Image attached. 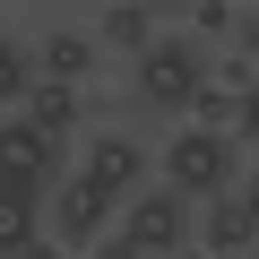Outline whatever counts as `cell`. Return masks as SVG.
Masks as SVG:
<instances>
[{
    "instance_id": "30bf717a",
    "label": "cell",
    "mask_w": 259,
    "mask_h": 259,
    "mask_svg": "<svg viewBox=\"0 0 259 259\" xmlns=\"http://www.w3.org/2000/svg\"><path fill=\"white\" fill-rule=\"evenodd\" d=\"M95 35H104V52H130V61H139L164 35V18L147 9V0H104V9H95Z\"/></svg>"
},
{
    "instance_id": "ffe728a7",
    "label": "cell",
    "mask_w": 259,
    "mask_h": 259,
    "mask_svg": "<svg viewBox=\"0 0 259 259\" xmlns=\"http://www.w3.org/2000/svg\"><path fill=\"white\" fill-rule=\"evenodd\" d=\"M0 259H18V250H0Z\"/></svg>"
},
{
    "instance_id": "ac0fdd59",
    "label": "cell",
    "mask_w": 259,
    "mask_h": 259,
    "mask_svg": "<svg viewBox=\"0 0 259 259\" xmlns=\"http://www.w3.org/2000/svg\"><path fill=\"white\" fill-rule=\"evenodd\" d=\"M199 259H250V250H199Z\"/></svg>"
},
{
    "instance_id": "44dd1931",
    "label": "cell",
    "mask_w": 259,
    "mask_h": 259,
    "mask_svg": "<svg viewBox=\"0 0 259 259\" xmlns=\"http://www.w3.org/2000/svg\"><path fill=\"white\" fill-rule=\"evenodd\" d=\"M95 9H104V0H95Z\"/></svg>"
},
{
    "instance_id": "ba28073f",
    "label": "cell",
    "mask_w": 259,
    "mask_h": 259,
    "mask_svg": "<svg viewBox=\"0 0 259 259\" xmlns=\"http://www.w3.org/2000/svg\"><path fill=\"white\" fill-rule=\"evenodd\" d=\"M18 112H26L35 130H52V139H78V130H87V112H95V104H87V87H69V78H35Z\"/></svg>"
},
{
    "instance_id": "52a82bcc",
    "label": "cell",
    "mask_w": 259,
    "mask_h": 259,
    "mask_svg": "<svg viewBox=\"0 0 259 259\" xmlns=\"http://www.w3.org/2000/svg\"><path fill=\"white\" fill-rule=\"evenodd\" d=\"M35 61H44V78L95 87V78H104V35H95V26H52V35L35 44Z\"/></svg>"
},
{
    "instance_id": "9a60e30c",
    "label": "cell",
    "mask_w": 259,
    "mask_h": 259,
    "mask_svg": "<svg viewBox=\"0 0 259 259\" xmlns=\"http://www.w3.org/2000/svg\"><path fill=\"white\" fill-rule=\"evenodd\" d=\"M87 259H147V250H139V242H130V233H121V225H112V233H104V242H95V250H87Z\"/></svg>"
},
{
    "instance_id": "e0dca14e",
    "label": "cell",
    "mask_w": 259,
    "mask_h": 259,
    "mask_svg": "<svg viewBox=\"0 0 259 259\" xmlns=\"http://www.w3.org/2000/svg\"><path fill=\"white\" fill-rule=\"evenodd\" d=\"M147 9H156V18H190L199 0H147Z\"/></svg>"
},
{
    "instance_id": "7c38bea8",
    "label": "cell",
    "mask_w": 259,
    "mask_h": 259,
    "mask_svg": "<svg viewBox=\"0 0 259 259\" xmlns=\"http://www.w3.org/2000/svg\"><path fill=\"white\" fill-rule=\"evenodd\" d=\"M35 78H44V61H35L26 44H9V35H0V112H18Z\"/></svg>"
},
{
    "instance_id": "277c9868",
    "label": "cell",
    "mask_w": 259,
    "mask_h": 259,
    "mask_svg": "<svg viewBox=\"0 0 259 259\" xmlns=\"http://www.w3.org/2000/svg\"><path fill=\"white\" fill-rule=\"evenodd\" d=\"M44 199H52V216H44V225H52V233H61L69 250H95V242L112 233V207H121V199H112L104 182H87L78 164H69V173H61V182H52Z\"/></svg>"
},
{
    "instance_id": "3957f363",
    "label": "cell",
    "mask_w": 259,
    "mask_h": 259,
    "mask_svg": "<svg viewBox=\"0 0 259 259\" xmlns=\"http://www.w3.org/2000/svg\"><path fill=\"white\" fill-rule=\"evenodd\" d=\"M190 216H199V207H190L173 182H147V190L121 199V233L139 242L147 259H156V250H190Z\"/></svg>"
},
{
    "instance_id": "9c48e42d",
    "label": "cell",
    "mask_w": 259,
    "mask_h": 259,
    "mask_svg": "<svg viewBox=\"0 0 259 259\" xmlns=\"http://www.w3.org/2000/svg\"><path fill=\"white\" fill-rule=\"evenodd\" d=\"M190 233H199V250H259V233H250V207H242V190H216V199H199Z\"/></svg>"
},
{
    "instance_id": "5bb4252c",
    "label": "cell",
    "mask_w": 259,
    "mask_h": 259,
    "mask_svg": "<svg viewBox=\"0 0 259 259\" xmlns=\"http://www.w3.org/2000/svg\"><path fill=\"white\" fill-rule=\"evenodd\" d=\"M233 139H250V147H259V69H250V87H242V112H233Z\"/></svg>"
},
{
    "instance_id": "2e32d148",
    "label": "cell",
    "mask_w": 259,
    "mask_h": 259,
    "mask_svg": "<svg viewBox=\"0 0 259 259\" xmlns=\"http://www.w3.org/2000/svg\"><path fill=\"white\" fill-rule=\"evenodd\" d=\"M233 190H242V207H250V233H259V173H242Z\"/></svg>"
},
{
    "instance_id": "7a4b0ae2",
    "label": "cell",
    "mask_w": 259,
    "mask_h": 259,
    "mask_svg": "<svg viewBox=\"0 0 259 259\" xmlns=\"http://www.w3.org/2000/svg\"><path fill=\"white\" fill-rule=\"evenodd\" d=\"M199 87H207V52H199V35H190V26H182V35H156L139 61H130V104H139V112L190 121Z\"/></svg>"
},
{
    "instance_id": "4fadbf2b",
    "label": "cell",
    "mask_w": 259,
    "mask_h": 259,
    "mask_svg": "<svg viewBox=\"0 0 259 259\" xmlns=\"http://www.w3.org/2000/svg\"><path fill=\"white\" fill-rule=\"evenodd\" d=\"M233 52L259 61V0H242V9H233Z\"/></svg>"
},
{
    "instance_id": "d6986e66",
    "label": "cell",
    "mask_w": 259,
    "mask_h": 259,
    "mask_svg": "<svg viewBox=\"0 0 259 259\" xmlns=\"http://www.w3.org/2000/svg\"><path fill=\"white\" fill-rule=\"evenodd\" d=\"M156 259H190V250H156Z\"/></svg>"
},
{
    "instance_id": "8992f818",
    "label": "cell",
    "mask_w": 259,
    "mask_h": 259,
    "mask_svg": "<svg viewBox=\"0 0 259 259\" xmlns=\"http://www.w3.org/2000/svg\"><path fill=\"white\" fill-rule=\"evenodd\" d=\"M69 164H61V139L52 130H35L26 112H0V182H18V190H52Z\"/></svg>"
},
{
    "instance_id": "6da1fadb",
    "label": "cell",
    "mask_w": 259,
    "mask_h": 259,
    "mask_svg": "<svg viewBox=\"0 0 259 259\" xmlns=\"http://www.w3.org/2000/svg\"><path fill=\"white\" fill-rule=\"evenodd\" d=\"M156 182H173L199 207V199H216V190L242 182V139L233 130H207V121H173V139L156 147Z\"/></svg>"
},
{
    "instance_id": "5b68a950",
    "label": "cell",
    "mask_w": 259,
    "mask_h": 259,
    "mask_svg": "<svg viewBox=\"0 0 259 259\" xmlns=\"http://www.w3.org/2000/svg\"><path fill=\"white\" fill-rule=\"evenodd\" d=\"M78 173L104 182L112 199H130V190H147V182H156V147H147V139H130V130H87V139H78Z\"/></svg>"
},
{
    "instance_id": "8fae6325",
    "label": "cell",
    "mask_w": 259,
    "mask_h": 259,
    "mask_svg": "<svg viewBox=\"0 0 259 259\" xmlns=\"http://www.w3.org/2000/svg\"><path fill=\"white\" fill-rule=\"evenodd\" d=\"M44 233V190H18V182H0V250H26Z\"/></svg>"
}]
</instances>
